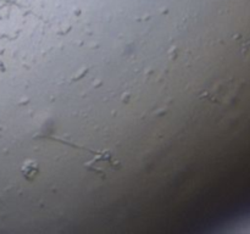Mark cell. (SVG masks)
Masks as SVG:
<instances>
[{
    "label": "cell",
    "mask_w": 250,
    "mask_h": 234,
    "mask_svg": "<svg viewBox=\"0 0 250 234\" xmlns=\"http://www.w3.org/2000/svg\"><path fill=\"white\" fill-rule=\"evenodd\" d=\"M121 163L115 158L114 154L109 150L97 151L90 161L85 163V168L98 175H105L110 170H117Z\"/></svg>",
    "instance_id": "6da1fadb"
},
{
    "label": "cell",
    "mask_w": 250,
    "mask_h": 234,
    "mask_svg": "<svg viewBox=\"0 0 250 234\" xmlns=\"http://www.w3.org/2000/svg\"><path fill=\"white\" fill-rule=\"evenodd\" d=\"M21 172L22 176H23L26 179L33 180L39 173V166L38 163H37V161L28 160L27 162H24V165L22 166L21 168Z\"/></svg>",
    "instance_id": "7a4b0ae2"
},
{
    "label": "cell",
    "mask_w": 250,
    "mask_h": 234,
    "mask_svg": "<svg viewBox=\"0 0 250 234\" xmlns=\"http://www.w3.org/2000/svg\"><path fill=\"white\" fill-rule=\"evenodd\" d=\"M246 50H247V55L250 56V41H249L248 44H247V49H246Z\"/></svg>",
    "instance_id": "3957f363"
}]
</instances>
